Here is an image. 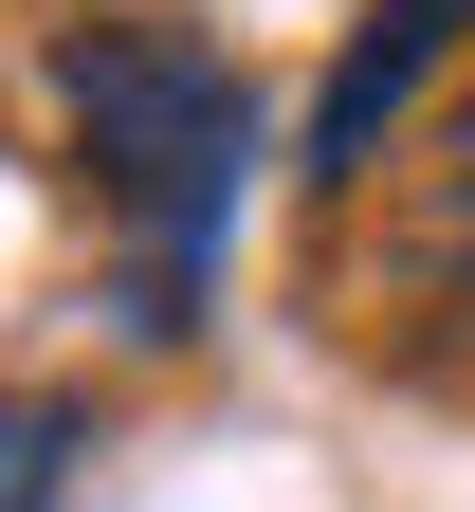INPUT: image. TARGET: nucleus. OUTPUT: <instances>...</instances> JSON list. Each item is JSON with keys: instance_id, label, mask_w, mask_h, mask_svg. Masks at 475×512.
Instances as JSON below:
<instances>
[{"instance_id": "obj_1", "label": "nucleus", "mask_w": 475, "mask_h": 512, "mask_svg": "<svg viewBox=\"0 0 475 512\" xmlns=\"http://www.w3.org/2000/svg\"><path fill=\"white\" fill-rule=\"evenodd\" d=\"M55 110H74L92 202L147 238V275L183 293L201 238L238 220V165H256V92H238V55L183 37V19H74V37H55Z\"/></svg>"}, {"instance_id": "obj_2", "label": "nucleus", "mask_w": 475, "mask_h": 512, "mask_svg": "<svg viewBox=\"0 0 475 512\" xmlns=\"http://www.w3.org/2000/svg\"><path fill=\"white\" fill-rule=\"evenodd\" d=\"M348 311H366V348L475 384V92L421 128V147H384V220H366Z\"/></svg>"}, {"instance_id": "obj_3", "label": "nucleus", "mask_w": 475, "mask_h": 512, "mask_svg": "<svg viewBox=\"0 0 475 512\" xmlns=\"http://www.w3.org/2000/svg\"><path fill=\"white\" fill-rule=\"evenodd\" d=\"M457 19H475V0H384V19L329 55V92H311V183H366V165H384V128H402V92L457 55Z\"/></svg>"}, {"instance_id": "obj_4", "label": "nucleus", "mask_w": 475, "mask_h": 512, "mask_svg": "<svg viewBox=\"0 0 475 512\" xmlns=\"http://www.w3.org/2000/svg\"><path fill=\"white\" fill-rule=\"evenodd\" d=\"M0 512H92V439H74V403H0Z\"/></svg>"}]
</instances>
